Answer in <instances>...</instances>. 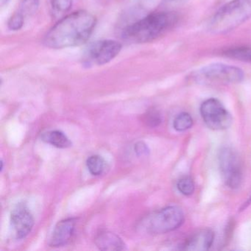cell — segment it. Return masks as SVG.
<instances>
[{
    "label": "cell",
    "instance_id": "6da1fadb",
    "mask_svg": "<svg viewBox=\"0 0 251 251\" xmlns=\"http://www.w3.org/2000/svg\"><path fill=\"white\" fill-rule=\"evenodd\" d=\"M97 24L93 14L77 11L61 19L47 33L44 44L52 49L80 46L89 40Z\"/></svg>",
    "mask_w": 251,
    "mask_h": 251
},
{
    "label": "cell",
    "instance_id": "7a4b0ae2",
    "mask_svg": "<svg viewBox=\"0 0 251 251\" xmlns=\"http://www.w3.org/2000/svg\"><path fill=\"white\" fill-rule=\"evenodd\" d=\"M177 17L170 12H155L127 26L123 33L126 40L133 43H147L155 40L170 30Z\"/></svg>",
    "mask_w": 251,
    "mask_h": 251
},
{
    "label": "cell",
    "instance_id": "3957f363",
    "mask_svg": "<svg viewBox=\"0 0 251 251\" xmlns=\"http://www.w3.org/2000/svg\"><path fill=\"white\" fill-rule=\"evenodd\" d=\"M250 18L251 0H231L214 14L208 29L214 34H223L234 30Z\"/></svg>",
    "mask_w": 251,
    "mask_h": 251
},
{
    "label": "cell",
    "instance_id": "277c9868",
    "mask_svg": "<svg viewBox=\"0 0 251 251\" xmlns=\"http://www.w3.org/2000/svg\"><path fill=\"white\" fill-rule=\"evenodd\" d=\"M193 78L201 84H227L240 83L244 79L241 69L224 64H213L202 67L194 74Z\"/></svg>",
    "mask_w": 251,
    "mask_h": 251
},
{
    "label": "cell",
    "instance_id": "5b68a950",
    "mask_svg": "<svg viewBox=\"0 0 251 251\" xmlns=\"http://www.w3.org/2000/svg\"><path fill=\"white\" fill-rule=\"evenodd\" d=\"M184 221L181 208L170 205L155 213L148 222V228L151 233L162 234L178 228Z\"/></svg>",
    "mask_w": 251,
    "mask_h": 251
},
{
    "label": "cell",
    "instance_id": "8992f818",
    "mask_svg": "<svg viewBox=\"0 0 251 251\" xmlns=\"http://www.w3.org/2000/svg\"><path fill=\"white\" fill-rule=\"evenodd\" d=\"M201 116L206 126L215 130L228 128L233 122L231 115L218 100L211 98L202 102Z\"/></svg>",
    "mask_w": 251,
    "mask_h": 251
},
{
    "label": "cell",
    "instance_id": "52a82bcc",
    "mask_svg": "<svg viewBox=\"0 0 251 251\" xmlns=\"http://www.w3.org/2000/svg\"><path fill=\"white\" fill-rule=\"evenodd\" d=\"M121 50L122 45L117 41H98L91 45L85 52L83 63L86 66L104 65L114 59Z\"/></svg>",
    "mask_w": 251,
    "mask_h": 251
},
{
    "label": "cell",
    "instance_id": "ba28073f",
    "mask_svg": "<svg viewBox=\"0 0 251 251\" xmlns=\"http://www.w3.org/2000/svg\"><path fill=\"white\" fill-rule=\"evenodd\" d=\"M220 167L224 181L231 189L240 186L242 182V162L236 151L226 148L220 151Z\"/></svg>",
    "mask_w": 251,
    "mask_h": 251
},
{
    "label": "cell",
    "instance_id": "9c48e42d",
    "mask_svg": "<svg viewBox=\"0 0 251 251\" xmlns=\"http://www.w3.org/2000/svg\"><path fill=\"white\" fill-rule=\"evenodd\" d=\"M11 222L17 239L25 238L33 229L34 218L25 204L20 203L13 209Z\"/></svg>",
    "mask_w": 251,
    "mask_h": 251
},
{
    "label": "cell",
    "instance_id": "30bf717a",
    "mask_svg": "<svg viewBox=\"0 0 251 251\" xmlns=\"http://www.w3.org/2000/svg\"><path fill=\"white\" fill-rule=\"evenodd\" d=\"M76 222V218H67L58 222L52 232L50 245L61 247L69 243L74 235Z\"/></svg>",
    "mask_w": 251,
    "mask_h": 251
},
{
    "label": "cell",
    "instance_id": "8fae6325",
    "mask_svg": "<svg viewBox=\"0 0 251 251\" xmlns=\"http://www.w3.org/2000/svg\"><path fill=\"white\" fill-rule=\"evenodd\" d=\"M214 234L210 229H202L191 236L183 245V250L192 251H208L213 242Z\"/></svg>",
    "mask_w": 251,
    "mask_h": 251
},
{
    "label": "cell",
    "instance_id": "7c38bea8",
    "mask_svg": "<svg viewBox=\"0 0 251 251\" xmlns=\"http://www.w3.org/2000/svg\"><path fill=\"white\" fill-rule=\"evenodd\" d=\"M97 247L101 251H123L126 245L123 239L112 232H101L95 239Z\"/></svg>",
    "mask_w": 251,
    "mask_h": 251
},
{
    "label": "cell",
    "instance_id": "4fadbf2b",
    "mask_svg": "<svg viewBox=\"0 0 251 251\" xmlns=\"http://www.w3.org/2000/svg\"><path fill=\"white\" fill-rule=\"evenodd\" d=\"M41 139L43 142L57 148H68L72 146V142L67 135L61 130H50L42 133Z\"/></svg>",
    "mask_w": 251,
    "mask_h": 251
},
{
    "label": "cell",
    "instance_id": "5bb4252c",
    "mask_svg": "<svg viewBox=\"0 0 251 251\" xmlns=\"http://www.w3.org/2000/svg\"><path fill=\"white\" fill-rule=\"evenodd\" d=\"M86 166L92 176H100L105 170V161L100 155H93L86 160Z\"/></svg>",
    "mask_w": 251,
    "mask_h": 251
},
{
    "label": "cell",
    "instance_id": "9a60e30c",
    "mask_svg": "<svg viewBox=\"0 0 251 251\" xmlns=\"http://www.w3.org/2000/svg\"><path fill=\"white\" fill-rule=\"evenodd\" d=\"M224 55L233 59L251 62V48L242 47V48H232L226 51Z\"/></svg>",
    "mask_w": 251,
    "mask_h": 251
},
{
    "label": "cell",
    "instance_id": "2e32d148",
    "mask_svg": "<svg viewBox=\"0 0 251 251\" xmlns=\"http://www.w3.org/2000/svg\"><path fill=\"white\" fill-rule=\"evenodd\" d=\"M51 8L54 17H58L69 12L73 5V0H50Z\"/></svg>",
    "mask_w": 251,
    "mask_h": 251
},
{
    "label": "cell",
    "instance_id": "e0dca14e",
    "mask_svg": "<svg viewBox=\"0 0 251 251\" xmlns=\"http://www.w3.org/2000/svg\"><path fill=\"white\" fill-rule=\"evenodd\" d=\"M193 120L188 113H181L178 114L173 123V127L177 131L182 132L192 127Z\"/></svg>",
    "mask_w": 251,
    "mask_h": 251
},
{
    "label": "cell",
    "instance_id": "ac0fdd59",
    "mask_svg": "<svg viewBox=\"0 0 251 251\" xmlns=\"http://www.w3.org/2000/svg\"><path fill=\"white\" fill-rule=\"evenodd\" d=\"M177 187L183 195H190L195 190V183L190 177H182L177 182Z\"/></svg>",
    "mask_w": 251,
    "mask_h": 251
},
{
    "label": "cell",
    "instance_id": "d6986e66",
    "mask_svg": "<svg viewBox=\"0 0 251 251\" xmlns=\"http://www.w3.org/2000/svg\"><path fill=\"white\" fill-rule=\"evenodd\" d=\"M38 7H39V0H23V4L19 11L25 17L26 16L34 14Z\"/></svg>",
    "mask_w": 251,
    "mask_h": 251
},
{
    "label": "cell",
    "instance_id": "ffe728a7",
    "mask_svg": "<svg viewBox=\"0 0 251 251\" xmlns=\"http://www.w3.org/2000/svg\"><path fill=\"white\" fill-rule=\"evenodd\" d=\"M25 18V17L20 11L16 12L8 21V26L10 30H14V31L20 30L24 25Z\"/></svg>",
    "mask_w": 251,
    "mask_h": 251
},
{
    "label": "cell",
    "instance_id": "44dd1931",
    "mask_svg": "<svg viewBox=\"0 0 251 251\" xmlns=\"http://www.w3.org/2000/svg\"><path fill=\"white\" fill-rule=\"evenodd\" d=\"M146 118H145V122H146L148 126L150 127H157L159 126L161 123V115L158 111L155 110H151L148 111L147 114Z\"/></svg>",
    "mask_w": 251,
    "mask_h": 251
},
{
    "label": "cell",
    "instance_id": "7402d4cb",
    "mask_svg": "<svg viewBox=\"0 0 251 251\" xmlns=\"http://www.w3.org/2000/svg\"><path fill=\"white\" fill-rule=\"evenodd\" d=\"M134 152L138 157L147 156L149 155L150 150L144 142H138L134 145Z\"/></svg>",
    "mask_w": 251,
    "mask_h": 251
},
{
    "label": "cell",
    "instance_id": "603a6c76",
    "mask_svg": "<svg viewBox=\"0 0 251 251\" xmlns=\"http://www.w3.org/2000/svg\"><path fill=\"white\" fill-rule=\"evenodd\" d=\"M165 1H167V2H173V1H176V0H165Z\"/></svg>",
    "mask_w": 251,
    "mask_h": 251
},
{
    "label": "cell",
    "instance_id": "cb8c5ba5",
    "mask_svg": "<svg viewBox=\"0 0 251 251\" xmlns=\"http://www.w3.org/2000/svg\"></svg>",
    "mask_w": 251,
    "mask_h": 251
}]
</instances>
